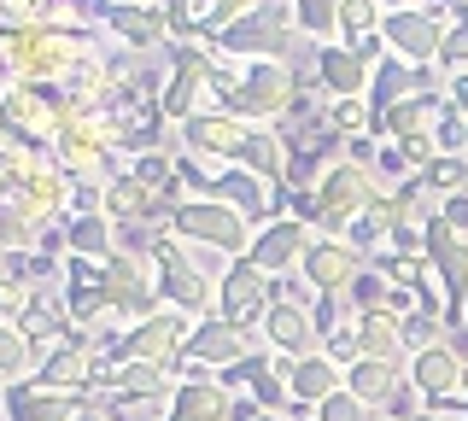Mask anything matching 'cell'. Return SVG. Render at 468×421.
Returning a JSON list of instances; mask_svg holds the SVG:
<instances>
[{
  "mask_svg": "<svg viewBox=\"0 0 468 421\" xmlns=\"http://www.w3.org/2000/svg\"><path fill=\"white\" fill-rule=\"evenodd\" d=\"M211 53L217 59H240V65H252V59H311V41L299 36V24H292V6L287 0H270L263 12H252V18H240V24H229V30H217L211 36Z\"/></svg>",
  "mask_w": 468,
  "mask_h": 421,
  "instance_id": "1",
  "label": "cell"
},
{
  "mask_svg": "<svg viewBox=\"0 0 468 421\" xmlns=\"http://www.w3.org/2000/svg\"><path fill=\"white\" fill-rule=\"evenodd\" d=\"M153 264H158V299H165V310H182L205 322V316H217V252H187V240H176L170 228L158 235L153 246Z\"/></svg>",
  "mask_w": 468,
  "mask_h": 421,
  "instance_id": "2",
  "label": "cell"
},
{
  "mask_svg": "<svg viewBox=\"0 0 468 421\" xmlns=\"http://www.w3.org/2000/svg\"><path fill=\"white\" fill-rule=\"evenodd\" d=\"M170 235L176 240H187V246H199V252H217V258H246L252 252V235H258V223L246 211H234V205H217V199H182V205L170 211Z\"/></svg>",
  "mask_w": 468,
  "mask_h": 421,
  "instance_id": "3",
  "label": "cell"
},
{
  "mask_svg": "<svg viewBox=\"0 0 468 421\" xmlns=\"http://www.w3.org/2000/svg\"><path fill=\"white\" fill-rule=\"evenodd\" d=\"M380 194H387V187H380V176H375V170L351 164V158H340V164H328V176L316 182V211H322V235H346V228L357 223V216L369 211Z\"/></svg>",
  "mask_w": 468,
  "mask_h": 421,
  "instance_id": "4",
  "label": "cell"
},
{
  "mask_svg": "<svg viewBox=\"0 0 468 421\" xmlns=\"http://www.w3.org/2000/svg\"><path fill=\"white\" fill-rule=\"evenodd\" d=\"M211 70H217V53L211 47H170V65H165V118L182 129L187 118L199 111H217L211 106Z\"/></svg>",
  "mask_w": 468,
  "mask_h": 421,
  "instance_id": "5",
  "label": "cell"
},
{
  "mask_svg": "<svg viewBox=\"0 0 468 421\" xmlns=\"http://www.w3.org/2000/svg\"><path fill=\"white\" fill-rule=\"evenodd\" d=\"M106 304L117 316H123V328L146 322V316L165 310V299H158V264L146 252H117L106 258Z\"/></svg>",
  "mask_w": 468,
  "mask_h": 421,
  "instance_id": "6",
  "label": "cell"
},
{
  "mask_svg": "<svg viewBox=\"0 0 468 421\" xmlns=\"http://www.w3.org/2000/svg\"><path fill=\"white\" fill-rule=\"evenodd\" d=\"M187 340H194V316L158 310V316H146V322L123 328V340H117L100 363H165L170 369V363L187 352Z\"/></svg>",
  "mask_w": 468,
  "mask_h": 421,
  "instance_id": "7",
  "label": "cell"
},
{
  "mask_svg": "<svg viewBox=\"0 0 468 421\" xmlns=\"http://www.w3.org/2000/svg\"><path fill=\"white\" fill-rule=\"evenodd\" d=\"M270 299H275V281L252 264V258H234V264L217 269V316H223V322L258 333L263 310H270Z\"/></svg>",
  "mask_w": 468,
  "mask_h": 421,
  "instance_id": "8",
  "label": "cell"
},
{
  "mask_svg": "<svg viewBox=\"0 0 468 421\" xmlns=\"http://www.w3.org/2000/svg\"><path fill=\"white\" fill-rule=\"evenodd\" d=\"M94 18H100V30L112 36V47L117 53H158V47H170V12L165 6H153V0H129V6H106V0H94Z\"/></svg>",
  "mask_w": 468,
  "mask_h": 421,
  "instance_id": "9",
  "label": "cell"
},
{
  "mask_svg": "<svg viewBox=\"0 0 468 421\" xmlns=\"http://www.w3.org/2000/svg\"><path fill=\"white\" fill-rule=\"evenodd\" d=\"M380 36H387V53L416 70H439V47H445V18L428 6H404L380 18Z\"/></svg>",
  "mask_w": 468,
  "mask_h": 421,
  "instance_id": "10",
  "label": "cell"
},
{
  "mask_svg": "<svg viewBox=\"0 0 468 421\" xmlns=\"http://www.w3.org/2000/svg\"><path fill=\"white\" fill-rule=\"evenodd\" d=\"M428 264H433L439 287H445V299H451V316H445L451 333L468 328V235H457L445 216L428 223Z\"/></svg>",
  "mask_w": 468,
  "mask_h": 421,
  "instance_id": "11",
  "label": "cell"
},
{
  "mask_svg": "<svg viewBox=\"0 0 468 421\" xmlns=\"http://www.w3.org/2000/svg\"><path fill=\"white\" fill-rule=\"evenodd\" d=\"M363 269H369V258H363L351 240H340V235H316L311 252H304V264H299L304 287H311L316 299H346Z\"/></svg>",
  "mask_w": 468,
  "mask_h": 421,
  "instance_id": "12",
  "label": "cell"
},
{
  "mask_svg": "<svg viewBox=\"0 0 468 421\" xmlns=\"http://www.w3.org/2000/svg\"><path fill=\"white\" fill-rule=\"evenodd\" d=\"M311 240H316V228L311 223H299V216H275V223H263L258 235H252V264L270 275V281H287V275H299L304 264V252H311Z\"/></svg>",
  "mask_w": 468,
  "mask_h": 421,
  "instance_id": "13",
  "label": "cell"
},
{
  "mask_svg": "<svg viewBox=\"0 0 468 421\" xmlns=\"http://www.w3.org/2000/svg\"><path fill=\"white\" fill-rule=\"evenodd\" d=\"M246 129L252 123H240L234 111H199V118H187L176 135H182V153L187 158H205V164H234L246 147Z\"/></svg>",
  "mask_w": 468,
  "mask_h": 421,
  "instance_id": "14",
  "label": "cell"
},
{
  "mask_svg": "<svg viewBox=\"0 0 468 421\" xmlns=\"http://www.w3.org/2000/svg\"><path fill=\"white\" fill-rule=\"evenodd\" d=\"M258 340L270 345V352H287V357H311V352H316V316H311V304L287 299L282 287H275L270 310H263V322H258Z\"/></svg>",
  "mask_w": 468,
  "mask_h": 421,
  "instance_id": "15",
  "label": "cell"
},
{
  "mask_svg": "<svg viewBox=\"0 0 468 421\" xmlns=\"http://www.w3.org/2000/svg\"><path fill=\"white\" fill-rule=\"evenodd\" d=\"M311 77L328 100H369L375 89V65H363L346 41H328V47L311 53Z\"/></svg>",
  "mask_w": 468,
  "mask_h": 421,
  "instance_id": "16",
  "label": "cell"
},
{
  "mask_svg": "<svg viewBox=\"0 0 468 421\" xmlns=\"http://www.w3.org/2000/svg\"><path fill=\"white\" fill-rule=\"evenodd\" d=\"M258 345H263L258 333L234 328V322H223V316H205V322H194V340H187V357H194L199 369L223 374V369H234L240 357H252Z\"/></svg>",
  "mask_w": 468,
  "mask_h": 421,
  "instance_id": "17",
  "label": "cell"
},
{
  "mask_svg": "<svg viewBox=\"0 0 468 421\" xmlns=\"http://www.w3.org/2000/svg\"><path fill=\"white\" fill-rule=\"evenodd\" d=\"M451 111V100H445V82H439V89H421V94H410V100H399V106L392 111H380L375 118V135L380 141H428L433 135V123L445 118Z\"/></svg>",
  "mask_w": 468,
  "mask_h": 421,
  "instance_id": "18",
  "label": "cell"
},
{
  "mask_svg": "<svg viewBox=\"0 0 468 421\" xmlns=\"http://www.w3.org/2000/svg\"><path fill=\"white\" fill-rule=\"evenodd\" d=\"M404 381L421 392V404H445V398H463L468 392V369L451 345H433V352H416L404 363Z\"/></svg>",
  "mask_w": 468,
  "mask_h": 421,
  "instance_id": "19",
  "label": "cell"
},
{
  "mask_svg": "<svg viewBox=\"0 0 468 421\" xmlns=\"http://www.w3.org/2000/svg\"><path fill=\"white\" fill-rule=\"evenodd\" d=\"M0 410H6V421H77L88 410V398H77V392H53L41 381H18L0 392Z\"/></svg>",
  "mask_w": 468,
  "mask_h": 421,
  "instance_id": "20",
  "label": "cell"
},
{
  "mask_svg": "<svg viewBox=\"0 0 468 421\" xmlns=\"http://www.w3.org/2000/svg\"><path fill=\"white\" fill-rule=\"evenodd\" d=\"M346 386V369L334 363L328 352H311V357H299L292 363V374H287V392H292V421H311V410L322 398H334V392Z\"/></svg>",
  "mask_w": 468,
  "mask_h": 421,
  "instance_id": "21",
  "label": "cell"
},
{
  "mask_svg": "<svg viewBox=\"0 0 468 421\" xmlns=\"http://www.w3.org/2000/svg\"><path fill=\"white\" fill-rule=\"evenodd\" d=\"M94 374H100V352H94L88 340H70V345H58V352H48V357L36 363V381H41V386L77 392V398H88Z\"/></svg>",
  "mask_w": 468,
  "mask_h": 421,
  "instance_id": "22",
  "label": "cell"
},
{
  "mask_svg": "<svg viewBox=\"0 0 468 421\" xmlns=\"http://www.w3.org/2000/svg\"><path fill=\"white\" fill-rule=\"evenodd\" d=\"M234 164L252 170L258 182H270V187H282V194H287V164H292V153H287V135H282V129H270V123L246 129V147H240V158H234Z\"/></svg>",
  "mask_w": 468,
  "mask_h": 421,
  "instance_id": "23",
  "label": "cell"
},
{
  "mask_svg": "<svg viewBox=\"0 0 468 421\" xmlns=\"http://www.w3.org/2000/svg\"><path fill=\"white\" fill-rule=\"evenodd\" d=\"M229 410H234V392L217 374H205V381H182L170 392L165 421H229Z\"/></svg>",
  "mask_w": 468,
  "mask_h": 421,
  "instance_id": "24",
  "label": "cell"
},
{
  "mask_svg": "<svg viewBox=\"0 0 468 421\" xmlns=\"http://www.w3.org/2000/svg\"><path fill=\"white\" fill-rule=\"evenodd\" d=\"M404 386V363H380V357H357L346 369V392H357L369 410H387Z\"/></svg>",
  "mask_w": 468,
  "mask_h": 421,
  "instance_id": "25",
  "label": "cell"
},
{
  "mask_svg": "<svg viewBox=\"0 0 468 421\" xmlns=\"http://www.w3.org/2000/svg\"><path fill=\"white\" fill-rule=\"evenodd\" d=\"M65 240H70V258H94V264L117 258V223H112L106 211H77V216H65Z\"/></svg>",
  "mask_w": 468,
  "mask_h": 421,
  "instance_id": "26",
  "label": "cell"
},
{
  "mask_svg": "<svg viewBox=\"0 0 468 421\" xmlns=\"http://www.w3.org/2000/svg\"><path fill=\"white\" fill-rule=\"evenodd\" d=\"M357 352L363 357H380V363H404V316L392 310H375V316H357Z\"/></svg>",
  "mask_w": 468,
  "mask_h": 421,
  "instance_id": "27",
  "label": "cell"
},
{
  "mask_svg": "<svg viewBox=\"0 0 468 421\" xmlns=\"http://www.w3.org/2000/svg\"><path fill=\"white\" fill-rule=\"evenodd\" d=\"M392 223H399V211H392V194H380L375 205L363 211V216H357V223L346 228L340 240H351V246H357L363 258H380V252H387V240H392Z\"/></svg>",
  "mask_w": 468,
  "mask_h": 421,
  "instance_id": "28",
  "label": "cell"
},
{
  "mask_svg": "<svg viewBox=\"0 0 468 421\" xmlns=\"http://www.w3.org/2000/svg\"><path fill=\"white\" fill-rule=\"evenodd\" d=\"M287 6H292V24H299V36L311 47L340 41V0H287Z\"/></svg>",
  "mask_w": 468,
  "mask_h": 421,
  "instance_id": "29",
  "label": "cell"
},
{
  "mask_svg": "<svg viewBox=\"0 0 468 421\" xmlns=\"http://www.w3.org/2000/svg\"><path fill=\"white\" fill-rule=\"evenodd\" d=\"M36 345L24 340L18 322H0V386H18V381H36Z\"/></svg>",
  "mask_w": 468,
  "mask_h": 421,
  "instance_id": "30",
  "label": "cell"
},
{
  "mask_svg": "<svg viewBox=\"0 0 468 421\" xmlns=\"http://www.w3.org/2000/svg\"><path fill=\"white\" fill-rule=\"evenodd\" d=\"M421 187H428L433 199H457V194H468V153L457 158V153H439L428 170H421Z\"/></svg>",
  "mask_w": 468,
  "mask_h": 421,
  "instance_id": "31",
  "label": "cell"
},
{
  "mask_svg": "<svg viewBox=\"0 0 468 421\" xmlns=\"http://www.w3.org/2000/svg\"><path fill=\"white\" fill-rule=\"evenodd\" d=\"M433 345H451V322H445V316L410 310V316H404V352L416 357V352H433ZM410 357H404V363H410Z\"/></svg>",
  "mask_w": 468,
  "mask_h": 421,
  "instance_id": "32",
  "label": "cell"
},
{
  "mask_svg": "<svg viewBox=\"0 0 468 421\" xmlns=\"http://www.w3.org/2000/svg\"><path fill=\"white\" fill-rule=\"evenodd\" d=\"M375 30H380V0H340V41L346 47H357Z\"/></svg>",
  "mask_w": 468,
  "mask_h": 421,
  "instance_id": "33",
  "label": "cell"
},
{
  "mask_svg": "<svg viewBox=\"0 0 468 421\" xmlns=\"http://www.w3.org/2000/svg\"><path fill=\"white\" fill-rule=\"evenodd\" d=\"M311 421H380V410H369V404L357 398V392H334V398H322L316 410H311Z\"/></svg>",
  "mask_w": 468,
  "mask_h": 421,
  "instance_id": "34",
  "label": "cell"
},
{
  "mask_svg": "<svg viewBox=\"0 0 468 421\" xmlns=\"http://www.w3.org/2000/svg\"><path fill=\"white\" fill-rule=\"evenodd\" d=\"M100 410H106V421H165L170 398H106Z\"/></svg>",
  "mask_w": 468,
  "mask_h": 421,
  "instance_id": "35",
  "label": "cell"
},
{
  "mask_svg": "<svg viewBox=\"0 0 468 421\" xmlns=\"http://www.w3.org/2000/svg\"><path fill=\"white\" fill-rule=\"evenodd\" d=\"M439 77H468V18L445 24V47H439Z\"/></svg>",
  "mask_w": 468,
  "mask_h": 421,
  "instance_id": "36",
  "label": "cell"
},
{
  "mask_svg": "<svg viewBox=\"0 0 468 421\" xmlns=\"http://www.w3.org/2000/svg\"><path fill=\"white\" fill-rule=\"evenodd\" d=\"M445 100H451V94H445ZM433 147H439V153H457V158L468 153V118H463L457 106H451L445 118L433 123Z\"/></svg>",
  "mask_w": 468,
  "mask_h": 421,
  "instance_id": "37",
  "label": "cell"
},
{
  "mask_svg": "<svg viewBox=\"0 0 468 421\" xmlns=\"http://www.w3.org/2000/svg\"><path fill=\"white\" fill-rule=\"evenodd\" d=\"M263 6H270V0H211V18H205V36L229 30V24L252 18V12H263Z\"/></svg>",
  "mask_w": 468,
  "mask_h": 421,
  "instance_id": "38",
  "label": "cell"
},
{
  "mask_svg": "<svg viewBox=\"0 0 468 421\" xmlns=\"http://www.w3.org/2000/svg\"><path fill=\"white\" fill-rule=\"evenodd\" d=\"M29 304H36V293H29L18 275H0V322H24Z\"/></svg>",
  "mask_w": 468,
  "mask_h": 421,
  "instance_id": "39",
  "label": "cell"
},
{
  "mask_svg": "<svg viewBox=\"0 0 468 421\" xmlns=\"http://www.w3.org/2000/svg\"><path fill=\"white\" fill-rule=\"evenodd\" d=\"M439 216H445L457 235H468V194H457V199H439Z\"/></svg>",
  "mask_w": 468,
  "mask_h": 421,
  "instance_id": "40",
  "label": "cell"
},
{
  "mask_svg": "<svg viewBox=\"0 0 468 421\" xmlns=\"http://www.w3.org/2000/svg\"><path fill=\"white\" fill-rule=\"evenodd\" d=\"M445 94H451V106L468 118V77H445Z\"/></svg>",
  "mask_w": 468,
  "mask_h": 421,
  "instance_id": "41",
  "label": "cell"
},
{
  "mask_svg": "<svg viewBox=\"0 0 468 421\" xmlns=\"http://www.w3.org/2000/svg\"><path fill=\"white\" fill-rule=\"evenodd\" d=\"M428 410H439V416H457V421H468V392H463V398H445V404H428Z\"/></svg>",
  "mask_w": 468,
  "mask_h": 421,
  "instance_id": "42",
  "label": "cell"
},
{
  "mask_svg": "<svg viewBox=\"0 0 468 421\" xmlns=\"http://www.w3.org/2000/svg\"><path fill=\"white\" fill-rule=\"evenodd\" d=\"M451 352H457V357H463V369H468V328L451 333Z\"/></svg>",
  "mask_w": 468,
  "mask_h": 421,
  "instance_id": "43",
  "label": "cell"
},
{
  "mask_svg": "<svg viewBox=\"0 0 468 421\" xmlns=\"http://www.w3.org/2000/svg\"><path fill=\"white\" fill-rule=\"evenodd\" d=\"M404 6H421V0H380V18H387V12H404Z\"/></svg>",
  "mask_w": 468,
  "mask_h": 421,
  "instance_id": "44",
  "label": "cell"
},
{
  "mask_svg": "<svg viewBox=\"0 0 468 421\" xmlns=\"http://www.w3.org/2000/svg\"><path fill=\"white\" fill-rule=\"evenodd\" d=\"M77 421H106V410H100V404H88V410H82Z\"/></svg>",
  "mask_w": 468,
  "mask_h": 421,
  "instance_id": "45",
  "label": "cell"
},
{
  "mask_svg": "<svg viewBox=\"0 0 468 421\" xmlns=\"http://www.w3.org/2000/svg\"><path fill=\"white\" fill-rule=\"evenodd\" d=\"M416 421H457V416H439V410H421Z\"/></svg>",
  "mask_w": 468,
  "mask_h": 421,
  "instance_id": "46",
  "label": "cell"
},
{
  "mask_svg": "<svg viewBox=\"0 0 468 421\" xmlns=\"http://www.w3.org/2000/svg\"><path fill=\"white\" fill-rule=\"evenodd\" d=\"M258 421H292V416H258Z\"/></svg>",
  "mask_w": 468,
  "mask_h": 421,
  "instance_id": "47",
  "label": "cell"
},
{
  "mask_svg": "<svg viewBox=\"0 0 468 421\" xmlns=\"http://www.w3.org/2000/svg\"><path fill=\"white\" fill-rule=\"evenodd\" d=\"M106 6H129V0H106Z\"/></svg>",
  "mask_w": 468,
  "mask_h": 421,
  "instance_id": "48",
  "label": "cell"
},
{
  "mask_svg": "<svg viewBox=\"0 0 468 421\" xmlns=\"http://www.w3.org/2000/svg\"><path fill=\"white\" fill-rule=\"evenodd\" d=\"M0 275H6V258H0Z\"/></svg>",
  "mask_w": 468,
  "mask_h": 421,
  "instance_id": "49",
  "label": "cell"
},
{
  "mask_svg": "<svg viewBox=\"0 0 468 421\" xmlns=\"http://www.w3.org/2000/svg\"><path fill=\"white\" fill-rule=\"evenodd\" d=\"M82 6H94V0H82Z\"/></svg>",
  "mask_w": 468,
  "mask_h": 421,
  "instance_id": "50",
  "label": "cell"
}]
</instances>
